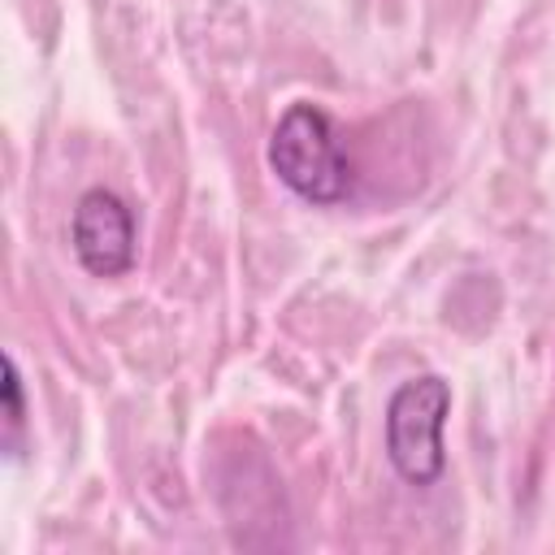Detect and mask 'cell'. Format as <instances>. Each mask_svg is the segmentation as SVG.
I'll return each mask as SVG.
<instances>
[{
    "label": "cell",
    "mask_w": 555,
    "mask_h": 555,
    "mask_svg": "<svg viewBox=\"0 0 555 555\" xmlns=\"http://www.w3.org/2000/svg\"><path fill=\"white\" fill-rule=\"evenodd\" d=\"M451 416V382L438 373L408 377L386 399V460L408 486H434L447 473L442 429Z\"/></svg>",
    "instance_id": "obj_2"
},
{
    "label": "cell",
    "mask_w": 555,
    "mask_h": 555,
    "mask_svg": "<svg viewBox=\"0 0 555 555\" xmlns=\"http://www.w3.org/2000/svg\"><path fill=\"white\" fill-rule=\"evenodd\" d=\"M269 169L308 204H338L351 186V165L325 108L295 100L269 134Z\"/></svg>",
    "instance_id": "obj_1"
},
{
    "label": "cell",
    "mask_w": 555,
    "mask_h": 555,
    "mask_svg": "<svg viewBox=\"0 0 555 555\" xmlns=\"http://www.w3.org/2000/svg\"><path fill=\"white\" fill-rule=\"evenodd\" d=\"M0 395H4V425H9V438H17V434H22V421H26V399H22V377H17V360H13V356H4Z\"/></svg>",
    "instance_id": "obj_4"
},
{
    "label": "cell",
    "mask_w": 555,
    "mask_h": 555,
    "mask_svg": "<svg viewBox=\"0 0 555 555\" xmlns=\"http://www.w3.org/2000/svg\"><path fill=\"white\" fill-rule=\"evenodd\" d=\"M69 243H74L78 264L91 278H121L134 264V212H130V204L108 186L82 191L74 204V217H69Z\"/></svg>",
    "instance_id": "obj_3"
}]
</instances>
